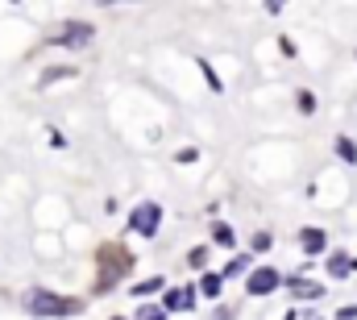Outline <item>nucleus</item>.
I'll return each mask as SVG.
<instances>
[{
	"mask_svg": "<svg viewBox=\"0 0 357 320\" xmlns=\"http://www.w3.org/2000/svg\"><path fill=\"white\" fill-rule=\"evenodd\" d=\"M158 225H162V204H154V200H146L142 208H133V212H129V229H133V233H142V238H154V233H158Z\"/></svg>",
	"mask_w": 357,
	"mask_h": 320,
	"instance_id": "2",
	"label": "nucleus"
},
{
	"mask_svg": "<svg viewBox=\"0 0 357 320\" xmlns=\"http://www.w3.org/2000/svg\"><path fill=\"white\" fill-rule=\"evenodd\" d=\"M291 296H299V300H316V296H320V283H307V279H291Z\"/></svg>",
	"mask_w": 357,
	"mask_h": 320,
	"instance_id": "6",
	"label": "nucleus"
},
{
	"mask_svg": "<svg viewBox=\"0 0 357 320\" xmlns=\"http://www.w3.org/2000/svg\"><path fill=\"white\" fill-rule=\"evenodd\" d=\"M299 108H303V112H312V108H316V96H312V92H303V96H299Z\"/></svg>",
	"mask_w": 357,
	"mask_h": 320,
	"instance_id": "16",
	"label": "nucleus"
},
{
	"mask_svg": "<svg viewBox=\"0 0 357 320\" xmlns=\"http://www.w3.org/2000/svg\"><path fill=\"white\" fill-rule=\"evenodd\" d=\"M303 249H307V254H320V249H324V245H328V238H324V233H320V229H303Z\"/></svg>",
	"mask_w": 357,
	"mask_h": 320,
	"instance_id": "7",
	"label": "nucleus"
},
{
	"mask_svg": "<svg viewBox=\"0 0 357 320\" xmlns=\"http://www.w3.org/2000/svg\"><path fill=\"white\" fill-rule=\"evenodd\" d=\"M333 275L345 279V275H349V262H345V258H333Z\"/></svg>",
	"mask_w": 357,
	"mask_h": 320,
	"instance_id": "14",
	"label": "nucleus"
},
{
	"mask_svg": "<svg viewBox=\"0 0 357 320\" xmlns=\"http://www.w3.org/2000/svg\"><path fill=\"white\" fill-rule=\"evenodd\" d=\"M91 34H96V29H91L88 21H71V25H63V34H54V42H59V46H88Z\"/></svg>",
	"mask_w": 357,
	"mask_h": 320,
	"instance_id": "3",
	"label": "nucleus"
},
{
	"mask_svg": "<svg viewBox=\"0 0 357 320\" xmlns=\"http://www.w3.org/2000/svg\"><path fill=\"white\" fill-rule=\"evenodd\" d=\"M71 75H75V67H63V71H46V75H42V87H46V83H54V80H71Z\"/></svg>",
	"mask_w": 357,
	"mask_h": 320,
	"instance_id": "11",
	"label": "nucleus"
},
{
	"mask_svg": "<svg viewBox=\"0 0 357 320\" xmlns=\"http://www.w3.org/2000/svg\"><path fill=\"white\" fill-rule=\"evenodd\" d=\"M337 150H341V159H349V162H354V159H357V150H354V142H337Z\"/></svg>",
	"mask_w": 357,
	"mask_h": 320,
	"instance_id": "15",
	"label": "nucleus"
},
{
	"mask_svg": "<svg viewBox=\"0 0 357 320\" xmlns=\"http://www.w3.org/2000/svg\"><path fill=\"white\" fill-rule=\"evenodd\" d=\"M25 308H29L33 317H71V312H79L84 304H79V300H67V296H50V291H29V296H25Z\"/></svg>",
	"mask_w": 357,
	"mask_h": 320,
	"instance_id": "1",
	"label": "nucleus"
},
{
	"mask_svg": "<svg viewBox=\"0 0 357 320\" xmlns=\"http://www.w3.org/2000/svg\"><path fill=\"white\" fill-rule=\"evenodd\" d=\"M199 296H208V300L220 296V275H204V279H199Z\"/></svg>",
	"mask_w": 357,
	"mask_h": 320,
	"instance_id": "8",
	"label": "nucleus"
},
{
	"mask_svg": "<svg viewBox=\"0 0 357 320\" xmlns=\"http://www.w3.org/2000/svg\"><path fill=\"white\" fill-rule=\"evenodd\" d=\"M162 308H167V312H191V308H195V287H187V291H171Z\"/></svg>",
	"mask_w": 357,
	"mask_h": 320,
	"instance_id": "5",
	"label": "nucleus"
},
{
	"mask_svg": "<svg viewBox=\"0 0 357 320\" xmlns=\"http://www.w3.org/2000/svg\"><path fill=\"white\" fill-rule=\"evenodd\" d=\"M250 296H270L274 287H278V270H270V266H258L254 275H250Z\"/></svg>",
	"mask_w": 357,
	"mask_h": 320,
	"instance_id": "4",
	"label": "nucleus"
},
{
	"mask_svg": "<svg viewBox=\"0 0 357 320\" xmlns=\"http://www.w3.org/2000/svg\"><path fill=\"white\" fill-rule=\"evenodd\" d=\"M162 312H167V308H154V304H146V308H137V317H142V320H154V317H162Z\"/></svg>",
	"mask_w": 357,
	"mask_h": 320,
	"instance_id": "13",
	"label": "nucleus"
},
{
	"mask_svg": "<svg viewBox=\"0 0 357 320\" xmlns=\"http://www.w3.org/2000/svg\"><path fill=\"white\" fill-rule=\"evenodd\" d=\"M254 249H270V233H258L254 238Z\"/></svg>",
	"mask_w": 357,
	"mask_h": 320,
	"instance_id": "17",
	"label": "nucleus"
},
{
	"mask_svg": "<svg viewBox=\"0 0 357 320\" xmlns=\"http://www.w3.org/2000/svg\"><path fill=\"white\" fill-rule=\"evenodd\" d=\"M154 291H162V279H146V283L133 287V296H154Z\"/></svg>",
	"mask_w": 357,
	"mask_h": 320,
	"instance_id": "9",
	"label": "nucleus"
},
{
	"mask_svg": "<svg viewBox=\"0 0 357 320\" xmlns=\"http://www.w3.org/2000/svg\"><path fill=\"white\" fill-rule=\"evenodd\" d=\"M245 266H250V262H245V258H233V262H229V266H225V275H245Z\"/></svg>",
	"mask_w": 357,
	"mask_h": 320,
	"instance_id": "12",
	"label": "nucleus"
},
{
	"mask_svg": "<svg viewBox=\"0 0 357 320\" xmlns=\"http://www.w3.org/2000/svg\"><path fill=\"white\" fill-rule=\"evenodd\" d=\"M212 241H216V245H233V229H229V225H216V229H212Z\"/></svg>",
	"mask_w": 357,
	"mask_h": 320,
	"instance_id": "10",
	"label": "nucleus"
},
{
	"mask_svg": "<svg viewBox=\"0 0 357 320\" xmlns=\"http://www.w3.org/2000/svg\"><path fill=\"white\" fill-rule=\"evenodd\" d=\"M349 266H354V270H357V262H349Z\"/></svg>",
	"mask_w": 357,
	"mask_h": 320,
	"instance_id": "18",
	"label": "nucleus"
}]
</instances>
